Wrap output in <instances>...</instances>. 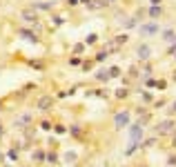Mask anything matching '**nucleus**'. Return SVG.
I'll return each mask as SVG.
<instances>
[{
  "label": "nucleus",
  "mask_w": 176,
  "mask_h": 167,
  "mask_svg": "<svg viewBox=\"0 0 176 167\" xmlns=\"http://www.w3.org/2000/svg\"><path fill=\"white\" fill-rule=\"evenodd\" d=\"M20 16H22V20H27V22H34V20H38V16H36L34 11H22Z\"/></svg>",
  "instance_id": "nucleus-5"
},
{
  "label": "nucleus",
  "mask_w": 176,
  "mask_h": 167,
  "mask_svg": "<svg viewBox=\"0 0 176 167\" xmlns=\"http://www.w3.org/2000/svg\"><path fill=\"white\" fill-rule=\"evenodd\" d=\"M83 3H87V5H89V3H91V0H83Z\"/></svg>",
  "instance_id": "nucleus-14"
},
{
  "label": "nucleus",
  "mask_w": 176,
  "mask_h": 167,
  "mask_svg": "<svg viewBox=\"0 0 176 167\" xmlns=\"http://www.w3.org/2000/svg\"><path fill=\"white\" fill-rule=\"evenodd\" d=\"M42 158H45V154H42V152H36V154H34V160H38V163H40Z\"/></svg>",
  "instance_id": "nucleus-10"
},
{
  "label": "nucleus",
  "mask_w": 176,
  "mask_h": 167,
  "mask_svg": "<svg viewBox=\"0 0 176 167\" xmlns=\"http://www.w3.org/2000/svg\"><path fill=\"white\" fill-rule=\"evenodd\" d=\"M149 54H152V49H149L147 45H140L138 47V58H149Z\"/></svg>",
  "instance_id": "nucleus-4"
},
{
  "label": "nucleus",
  "mask_w": 176,
  "mask_h": 167,
  "mask_svg": "<svg viewBox=\"0 0 176 167\" xmlns=\"http://www.w3.org/2000/svg\"><path fill=\"white\" fill-rule=\"evenodd\" d=\"M161 125H163V127H161V132H163V134H167V132H172V129H174V123H169V121H167V123H161Z\"/></svg>",
  "instance_id": "nucleus-7"
},
{
  "label": "nucleus",
  "mask_w": 176,
  "mask_h": 167,
  "mask_svg": "<svg viewBox=\"0 0 176 167\" xmlns=\"http://www.w3.org/2000/svg\"><path fill=\"white\" fill-rule=\"evenodd\" d=\"M87 42H96V34H89L87 36Z\"/></svg>",
  "instance_id": "nucleus-12"
},
{
  "label": "nucleus",
  "mask_w": 176,
  "mask_h": 167,
  "mask_svg": "<svg viewBox=\"0 0 176 167\" xmlns=\"http://www.w3.org/2000/svg\"><path fill=\"white\" fill-rule=\"evenodd\" d=\"M161 13H163L161 7H152V9H149V16H152V18H156V16H161Z\"/></svg>",
  "instance_id": "nucleus-8"
},
{
  "label": "nucleus",
  "mask_w": 176,
  "mask_h": 167,
  "mask_svg": "<svg viewBox=\"0 0 176 167\" xmlns=\"http://www.w3.org/2000/svg\"><path fill=\"white\" fill-rule=\"evenodd\" d=\"M127 123H129V114H127V111H120V114L116 116V127L120 129V127H125Z\"/></svg>",
  "instance_id": "nucleus-2"
},
{
  "label": "nucleus",
  "mask_w": 176,
  "mask_h": 167,
  "mask_svg": "<svg viewBox=\"0 0 176 167\" xmlns=\"http://www.w3.org/2000/svg\"><path fill=\"white\" fill-rule=\"evenodd\" d=\"M140 132H143V125H140V123H138V125H134V127L129 129V134H132V138H134V143H136V140L140 138Z\"/></svg>",
  "instance_id": "nucleus-3"
},
{
  "label": "nucleus",
  "mask_w": 176,
  "mask_h": 167,
  "mask_svg": "<svg viewBox=\"0 0 176 167\" xmlns=\"http://www.w3.org/2000/svg\"><path fill=\"white\" fill-rule=\"evenodd\" d=\"M140 34H143V36H154V34H158V25H154V22L143 25V27H140Z\"/></svg>",
  "instance_id": "nucleus-1"
},
{
  "label": "nucleus",
  "mask_w": 176,
  "mask_h": 167,
  "mask_svg": "<svg viewBox=\"0 0 176 167\" xmlns=\"http://www.w3.org/2000/svg\"><path fill=\"white\" fill-rule=\"evenodd\" d=\"M152 3H154V5H158V3H161V0H152Z\"/></svg>",
  "instance_id": "nucleus-13"
},
{
  "label": "nucleus",
  "mask_w": 176,
  "mask_h": 167,
  "mask_svg": "<svg viewBox=\"0 0 176 167\" xmlns=\"http://www.w3.org/2000/svg\"><path fill=\"white\" fill-rule=\"evenodd\" d=\"M174 111H176V103H174Z\"/></svg>",
  "instance_id": "nucleus-15"
},
{
  "label": "nucleus",
  "mask_w": 176,
  "mask_h": 167,
  "mask_svg": "<svg viewBox=\"0 0 176 167\" xmlns=\"http://www.w3.org/2000/svg\"><path fill=\"white\" fill-rule=\"evenodd\" d=\"M20 36H25V38H29V40H34V42H36V38H34V34H31V31H25V29H22V31H20Z\"/></svg>",
  "instance_id": "nucleus-9"
},
{
  "label": "nucleus",
  "mask_w": 176,
  "mask_h": 167,
  "mask_svg": "<svg viewBox=\"0 0 176 167\" xmlns=\"http://www.w3.org/2000/svg\"><path fill=\"white\" fill-rule=\"evenodd\" d=\"M49 105H52V98H49V96H45V98L38 100V109H49Z\"/></svg>",
  "instance_id": "nucleus-6"
},
{
  "label": "nucleus",
  "mask_w": 176,
  "mask_h": 167,
  "mask_svg": "<svg viewBox=\"0 0 176 167\" xmlns=\"http://www.w3.org/2000/svg\"><path fill=\"white\" fill-rule=\"evenodd\" d=\"M163 38H165V40H172V38H174V31H165Z\"/></svg>",
  "instance_id": "nucleus-11"
}]
</instances>
